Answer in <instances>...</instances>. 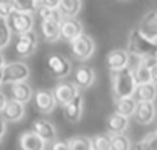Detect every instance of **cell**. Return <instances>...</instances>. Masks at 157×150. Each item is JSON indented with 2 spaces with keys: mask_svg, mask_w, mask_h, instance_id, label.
<instances>
[{
  "mask_svg": "<svg viewBox=\"0 0 157 150\" xmlns=\"http://www.w3.org/2000/svg\"><path fill=\"white\" fill-rule=\"evenodd\" d=\"M127 51L130 55L142 60L148 57H156L157 55V42L147 37L139 28L133 29L128 35V43Z\"/></svg>",
  "mask_w": 157,
  "mask_h": 150,
  "instance_id": "cell-1",
  "label": "cell"
},
{
  "mask_svg": "<svg viewBox=\"0 0 157 150\" xmlns=\"http://www.w3.org/2000/svg\"><path fill=\"white\" fill-rule=\"evenodd\" d=\"M111 89H113L114 100L134 97L136 89H137V83L134 78L133 67L128 66L119 72H113L111 74Z\"/></svg>",
  "mask_w": 157,
  "mask_h": 150,
  "instance_id": "cell-2",
  "label": "cell"
},
{
  "mask_svg": "<svg viewBox=\"0 0 157 150\" xmlns=\"http://www.w3.org/2000/svg\"><path fill=\"white\" fill-rule=\"evenodd\" d=\"M31 75L29 66L23 61H11L6 63V66L3 67V83H21L26 81Z\"/></svg>",
  "mask_w": 157,
  "mask_h": 150,
  "instance_id": "cell-3",
  "label": "cell"
},
{
  "mask_svg": "<svg viewBox=\"0 0 157 150\" xmlns=\"http://www.w3.org/2000/svg\"><path fill=\"white\" fill-rule=\"evenodd\" d=\"M70 49H72V54L76 60L84 61V60H87L93 55V52L96 49V45H95V40L90 35L82 34L70 43Z\"/></svg>",
  "mask_w": 157,
  "mask_h": 150,
  "instance_id": "cell-4",
  "label": "cell"
},
{
  "mask_svg": "<svg viewBox=\"0 0 157 150\" xmlns=\"http://www.w3.org/2000/svg\"><path fill=\"white\" fill-rule=\"evenodd\" d=\"M46 67H48L49 74L55 78H66V77H69V74L72 71V63L69 58H66L63 55L51 54L46 58Z\"/></svg>",
  "mask_w": 157,
  "mask_h": 150,
  "instance_id": "cell-5",
  "label": "cell"
},
{
  "mask_svg": "<svg viewBox=\"0 0 157 150\" xmlns=\"http://www.w3.org/2000/svg\"><path fill=\"white\" fill-rule=\"evenodd\" d=\"M9 28L12 32H15L17 35L31 32L34 28V15L32 14H26V12H18L15 11L9 18H8Z\"/></svg>",
  "mask_w": 157,
  "mask_h": 150,
  "instance_id": "cell-6",
  "label": "cell"
},
{
  "mask_svg": "<svg viewBox=\"0 0 157 150\" xmlns=\"http://www.w3.org/2000/svg\"><path fill=\"white\" fill-rule=\"evenodd\" d=\"M157 64L156 57H148V58H142L137 61V64L133 67L134 72V78L137 86L139 84H147V83H153V74L151 69Z\"/></svg>",
  "mask_w": 157,
  "mask_h": 150,
  "instance_id": "cell-7",
  "label": "cell"
},
{
  "mask_svg": "<svg viewBox=\"0 0 157 150\" xmlns=\"http://www.w3.org/2000/svg\"><path fill=\"white\" fill-rule=\"evenodd\" d=\"M78 94H79L78 86L75 83H72V81H61L53 89V95L56 98V103L61 104L63 107H66Z\"/></svg>",
  "mask_w": 157,
  "mask_h": 150,
  "instance_id": "cell-8",
  "label": "cell"
},
{
  "mask_svg": "<svg viewBox=\"0 0 157 150\" xmlns=\"http://www.w3.org/2000/svg\"><path fill=\"white\" fill-rule=\"evenodd\" d=\"M37 46H38V37H37L35 31H31V32L18 35V39L15 42V51L21 57L32 55L37 51Z\"/></svg>",
  "mask_w": 157,
  "mask_h": 150,
  "instance_id": "cell-9",
  "label": "cell"
},
{
  "mask_svg": "<svg viewBox=\"0 0 157 150\" xmlns=\"http://www.w3.org/2000/svg\"><path fill=\"white\" fill-rule=\"evenodd\" d=\"M128 63H130V54L125 49L110 51L107 54V58H105V64H107L108 71H111V74L128 67Z\"/></svg>",
  "mask_w": 157,
  "mask_h": 150,
  "instance_id": "cell-10",
  "label": "cell"
},
{
  "mask_svg": "<svg viewBox=\"0 0 157 150\" xmlns=\"http://www.w3.org/2000/svg\"><path fill=\"white\" fill-rule=\"evenodd\" d=\"M84 34V25L78 18H64L61 23V39L72 43L79 35Z\"/></svg>",
  "mask_w": 157,
  "mask_h": 150,
  "instance_id": "cell-11",
  "label": "cell"
},
{
  "mask_svg": "<svg viewBox=\"0 0 157 150\" xmlns=\"http://www.w3.org/2000/svg\"><path fill=\"white\" fill-rule=\"evenodd\" d=\"M34 101H35V106L37 109L41 112V113H49L55 109V106L58 104L56 98L53 95V91H37L35 95H34Z\"/></svg>",
  "mask_w": 157,
  "mask_h": 150,
  "instance_id": "cell-12",
  "label": "cell"
},
{
  "mask_svg": "<svg viewBox=\"0 0 157 150\" xmlns=\"http://www.w3.org/2000/svg\"><path fill=\"white\" fill-rule=\"evenodd\" d=\"M32 130L46 143H55L56 140V129L51 121L48 120H35L34 124H32Z\"/></svg>",
  "mask_w": 157,
  "mask_h": 150,
  "instance_id": "cell-13",
  "label": "cell"
},
{
  "mask_svg": "<svg viewBox=\"0 0 157 150\" xmlns=\"http://www.w3.org/2000/svg\"><path fill=\"white\" fill-rule=\"evenodd\" d=\"M156 113H157V109L154 103H137L134 120L139 124H142V126H148V124H151L154 121Z\"/></svg>",
  "mask_w": 157,
  "mask_h": 150,
  "instance_id": "cell-14",
  "label": "cell"
},
{
  "mask_svg": "<svg viewBox=\"0 0 157 150\" xmlns=\"http://www.w3.org/2000/svg\"><path fill=\"white\" fill-rule=\"evenodd\" d=\"M20 150H44L46 149V141H43L34 130L21 133L18 140Z\"/></svg>",
  "mask_w": 157,
  "mask_h": 150,
  "instance_id": "cell-15",
  "label": "cell"
},
{
  "mask_svg": "<svg viewBox=\"0 0 157 150\" xmlns=\"http://www.w3.org/2000/svg\"><path fill=\"white\" fill-rule=\"evenodd\" d=\"M82 110H84V100H82V95L78 94L73 100L64 107V115H66L67 121L78 123L81 120V116H82Z\"/></svg>",
  "mask_w": 157,
  "mask_h": 150,
  "instance_id": "cell-16",
  "label": "cell"
},
{
  "mask_svg": "<svg viewBox=\"0 0 157 150\" xmlns=\"http://www.w3.org/2000/svg\"><path fill=\"white\" fill-rule=\"evenodd\" d=\"M139 29L147 37H150L151 40L157 42V12L156 11H150V12H147L144 15Z\"/></svg>",
  "mask_w": 157,
  "mask_h": 150,
  "instance_id": "cell-17",
  "label": "cell"
},
{
  "mask_svg": "<svg viewBox=\"0 0 157 150\" xmlns=\"http://www.w3.org/2000/svg\"><path fill=\"white\" fill-rule=\"evenodd\" d=\"M96 74L92 67L89 66H79L75 72V84L81 89H87L95 83Z\"/></svg>",
  "mask_w": 157,
  "mask_h": 150,
  "instance_id": "cell-18",
  "label": "cell"
},
{
  "mask_svg": "<svg viewBox=\"0 0 157 150\" xmlns=\"http://www.w3.org/2000/svg\"><path fill=\"white\" fill-rule=\"evenodd\" d=\"M6 121L9 123H17L20 121L23 116H25V104L18 103L15 100H9L5 110H3V115H2Z\"/></svg>",
  "mask_w": 157,
  "mask_h": 150,
  "instance_id": "cell-19",
  "label": "cell"
},
{
  "mask_svg": "<svg viewBox=\"0 0 157 150\" xmlns=\"http://www.w3.org/2000/svg\"><path fill=\"white\" fill-rule=\"evenodd\" d=\"M107 130L111 133V135H119V133H124L128 127V118L127 116H122L116 112H113L108 118H107Z\"/></svg>",
  "mask_w": 157,
  "mask_h": 150,
  "instance_id": "cell-20",
  "label": "cell"
},
{
  "mask_svg": "<svg viewBox=\"0 0 157 150\" xmlns=\"http://www.w3.org/2000/svg\"><path fill=\"white\" fill-rule=\"evenodd\" d=\"M11 92H12V100L18 101V103H21V104L29 103L31 98H32V95H34L32 87H31L26 81L11 84Z\"/></svg>",
  "mask_w": 157,
  "mask_h": 150,
  "instance_id": "cell-21",
  "label": "cell"
},
{
  "mask_svg": "<svg viewBox=\"0 0 157 150\" xmlns=\"http://www.w3.org/2000/svg\"><path fill=\"white\" fill-rule=\"evenodd\" d=\"M157 98V86L154 83L139 84L134 94V100L137 103H154Z\"/></svg>",
  "mask_w": 157,
  "mask_h": 150,
  "instance_id": "cell-22",
  "label": "cell"
},
{
  "mask_svg": "<svg viewBox=\"0 0 157 150\" xmlns=\"http://www.w3.org/2000/svg\"><path fill=\"white\" fill-rule=\"evenodd\" d=\"M136 107H137V101L134 100V97L114 100V112L119 113V115H122V116H127V118L134 116Z\"/></svg>",
  "mask_w": 157,
  "mask_h": 150,
  "instance_id": "cell-23",
  "label": "cell"
},
{
  "mask_svg": "<svg viewBox=\"0 0 157 150\" xmlns=\"http://www.w3.org/2000/svg\"><path fill=\"white\" fill-rule=\"evenodd\" d=\"M41 34L46 42L53 43L61 39V23L58 22H41Z\"/></svg>",
  "mask_w": 157,
  "mask_h": 150,
  "instance_id": "cell-24",
  "label": "cell"
},
{
  "mask_svg": "<svg viewBox=\"0 0 157 150\" xmlns=\"http://www.w3.org/2000/svg\"><path fill=\"white\" fill-rule=\"evenodd\" d=\"M82 6V0H61L59 11L64 15V18H76Z\"/></svg>",
  "mask_w": 157,
  "mask_h": 150,
  "instance_id": "cell-25",
  "label": "cell"
},
{
  "mask_svg": "<svg viewBox=\"0 0 157 150\" xmlns=\"http://www.w3.org/2000/svg\"><path fill=\"white\" fill-rule=\"evenodd\" d=\"M38 15L41 18V22H58V23H63L64 22V15L61 14V11L58 8H49L46 5H41L40 3V8H38Z\"/></svg>",
  "mask_w": 157,
  "mask_h": 150,
  "instance_id": "cell-26",
  "label": "cell"
},
{
  "mask_svg": "<svg viewBox=\"0 0 157 150\" xmlns=\"http://www.w3.org/2000/svg\"><path fill=\"white\" fill-rule=\"evenodd\" d=\"M14 2V6H15V11L18 12H26V14H35L38 12V8H40V2L38 0H12Z\"/></svg>",
  "mask_w": 157,
  "mask_h": 150,
  "instance_id": "cell-27",
  "label": "cell"
},
{
  "mask_svg": "<svg viewBox=\"0 0 157 150\" xmlns=\"http://www.w3.org/2000/svg\"><path fill=\"white\" fill-rule=\"evenodd\" d=\"M133 149V144H131V140L124 135V133H119V135H111V150H131Z\"/></svg>",
  "mask_w": 157,
  "mask_h": 150,
  "instance_id": "cell-28",
  "label": "cell"
},
{
  "mask_svg": "<svg viewBox=\"0 0 157 150\" xmlns=\"http://www.w3.org/2000/svg\"><path fill=\"white\" fill-rule=\"evenodd\" d=\"M134 150H157V132L145 135L134 146Z\"/></svg>",
  "mask_w": 157,
  "mask_h": 150,
  "instance_id": "cell-29",
  "label": "cell"
},
{
  "mask_svg": "<svg viewBox=\"0 0 157 150\" xmlns=\"http://www.w3.org/2000/svg\"><path fill=\"white\" fill-rule=\"evenodd\" d=\"M92 149L93 150H111V135L99 133L92 138Z\"/></svg>",
  "mask_w": 157,
  "mask_h": 150,
  "instance_id": "cell-30",
  "label": "cell"
},
{
  "mask_svg": "<svg viewBox=\"0 0 157 150\" xmlns=\"http://www.w3.org/2000/svg\"><path fill=\"white\" fill-rule=\"evenodd\" d=\"M69 144H70V150H93L92 149V138H87L82 135L70 138Z\"/></svg>",
  "mask_w": 157,
  "mask_h": 150,
  "instance_id": "cell-31",
  "label": "cell"
},
{
  "mask_svg": "<svg viewBox=\"0 0 157 150\" xmlns=\"http://www.w3.org/2000/svg\"><path fill=\"white\" fill-rule=\"evenodd\" d=\"M11 37H12V31L9 28L8 20L0 17V49H3V48H6L9 45Z\"/></svg>",
  "mask_w": 157,
  "mask_h": 150,
  "instance_id": "cell-32",
  "label": "cell"
},
{
  "mask_svg": "<svg viewBox=\"0 0 157 150\" xmlns=\"http://www.w3.org/2000/svg\"><path fill=\"white\" fill-rule=\"evenodd\" d=\"M15 12V6L12 0H0V17L2 18H9Z\"/></svg>",
  "mask_w": 157,
  "mask_h": 150,
  "instance_id": "cell-33",
  "label": "cell"
},
{
  "mask_svg": "<svg viewBox=\"0 0 157 150\" xmlns=\"http://www.w3.org/2000/svg\"><path fill=\"white\" fill-rule=\"evenodd\" d=\"M52 150H70L69 141H55L52 144Z\"/></svg>",
  "mask_w": 157,
  "mask_h": 150,
  "instance_id": "cell-34",
  "label": "cell"
},
{
  "mask_svg": "<svg viewBox=\"0 0 157 150\" xmlns=\"http://www.w3.org/2000/svg\"><path fill=\"white\" fill-rule=\"evenodd\" d=\"M59 3L61 0H43L41 2V5H46L49 8H59Z\"/></svg>",
  "mask_w": 157,
  "mask_h": 150,
  "instance_id": "cell-35",
  "label": "cell"
},
{
  "mask_svg": "<svg viewBox=\"0 0 157 150\" xmlns=\"http://www.w3.org/2000/svg\"><path fill=\"white\" fill-rule=\"evenodd\" d=\"M5 132H6V120L0 116V138L5 135Z\"/></svg>",
  "mask_w": 157,
  "mask_h": 150,
  "instance_id": "cell-36",
  "label": "cell"
},
{
  "mask_svg": "<svg viewBox=\"0 0 157 150\" xmlns=\"http://www.w3.org/2000/svg\"><path fill=\"white\" fill-rule=\"evenodd\" d=\"M6 104H8V100H6L5 94H3V92H0V112H3V110H5Z\"/></svg>",
  "mask_w": 157,
  "mask_h": 150,
  "instance_id": "cell-37",
  "label": "cell"
},
{
  "mask_svg": "<svg viewBox=\"0 0 157 150\" xmlns=\"http://www.w3.org/2000/svg\"><path fill=\"white\" fill-rule=\"evenodd\" d=\"M151 74H153V83L157 86V64L151 69Z\"/></svg>",
  "mask_w": 157,
  "mask_h": 150,
  "instance_id": "cell-38",
  "label": "cell"
},
{
  "mask_svg": "<svg viewBox=\"0 0 157 150\" xmlns=\"http://www.w3.org/2000/svg\"><path fill=\"white\" fill-rule=\"evenodd\" d=\"M5 66H6V61H5V57H3V54L0 52V71H2Z\"/></svg>",
  "mask_w": 157,
  "mask_h": 150,
  "instance_id": "cell-39",
  "label": "cell"
},
{
  "mask_svg": "<svg viewBox=\"0 0 157 150\" xmlns=\"http://www.w3.org/2000/svg\"><path fill=\"white\" fill-rule=\"evenodd\" d=\"M2 83H3V69L0 71V84H2Z\"/></svg>",
  "mask_w": 157,
  "mask_h": 150,
  "instance_id": "cell-40",
  "label": "cell"
},
{
  "mask_svg": "<svg viewBox=\"0 0 157 150\" xmlns=\"http://www.w3.org/2000/svg\"><path fill=\"white\" fill-rule=\"evenodd\" d=\"M38 2H40V3H41V2H43V0H38Z\"/></svg>",
  "mask_w": 157,
  "mask_h": 150,
  "instance_id": "cell-41",
  "label": "cell"
},
{
  "mask_svg": "<svg viewBox=\"0 0 157 150\" xmlns=\"http://www.w3.org/2000/svg\"><path fill=\"white\" fill-rule=\"evenodd\" d=\"M156 60H157V55H156Z\"/></svg>",
  "mask_w": 157,
  "mask_h": 150,
  "instance_id": "cell-42",
  "label": "cell"
},
{
  "mask_svg": "<svg viewBox=\"0 0 157 150\" xmlns=\"http://www.w3.org/2000/svg\"><path fill=\"white\" fill-rule=\"evenodd\" d=\"M0 140H2V138H0Z\"/></svg>",
  "mask_w": 157,
  "mask_h": 150,
  "instance_id": "cell-43",
  "label": "cell"
},
{
  "mask_svg": "<svg viewBox=\"0 0 157 150\" xmlns=\"http://www.w3.org/2000/svg\"><path fill=\"white\" fill-rule=\"evenodd\" d=\"M156 132H157V130H156Z\"/></svg>",
  "mask_w": 157,
  "mask_h": 150,
  "instance_id": "cell-44",
  "label": "cell"
}]
</instances>
